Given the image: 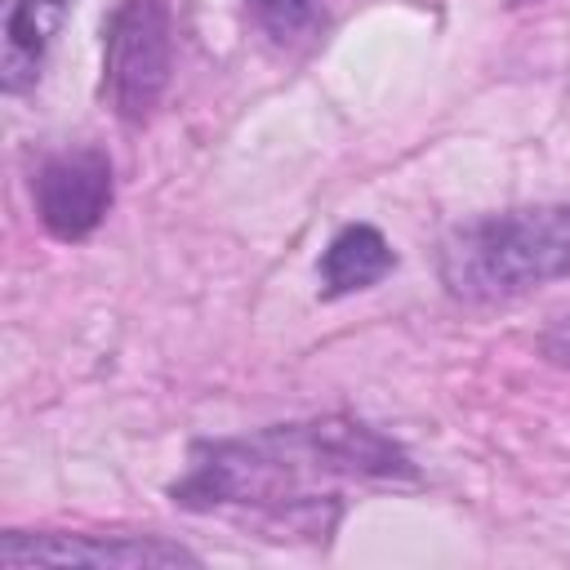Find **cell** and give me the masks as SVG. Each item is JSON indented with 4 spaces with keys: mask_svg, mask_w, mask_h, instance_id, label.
<instances>
[{
    "mask_svg": "<svg viewBox=\"0 0 570 570\" xmlns=\"http://www.w3.org/2000/svg\"><path fill=\"white\" fill-rule=\"evenodd\" d=\"M396 267V254L387 245V236L370 223H347L321 254V294L325 298H343L356 289L379 285L387 272Z\"/></svg>",
    "mask_w": 570,
    "mask_h": 570,
    "instance_id": "obj_7",
    "label": "cell"
},
{
    "mask_svg": "<svg viewBox=\"0 0 570 570\" xmlns=\"http://www.w3.org/2000/svg\"><path fill=\"white\" fill-rule=\"evenodd\" d=\"M245 9L276 40H298V36H312L321 27V4L316 0H245Z\"/></svg>",
    "mask_w": 570,
    "mask_h": 570,
    "instance_id": "obj_8",
    "label": "cell"
},
{
    "mask_svg": "<svg viewBox=\"0 0 570 570\" xmlns=\"http://www.w3.org/2000/svg\"><path fill=\"white\" fill-rule=\"evenodd\" d=\"M174 71V22L160 0H120L102 31V89L125 125H142Z\"/></svg>",
    "mask_w": 570,
    "mask_h": 570,
    "instance_id": "obj_3",
    "label": "cell"
},
{
    "mask_svg": "<svg viewBox=\"0 0 570 570\" xmlns=\"http://www.w3.org/2000/svg\"><path fill=\"white\" fill-rule=\"evenodd\" d=\"M436 272L463 303H503L570 276V200L454 223L441 236Z\"/></svg>",
    "mask_w": 570,
    "mask_h": 570,
    "instance_id": "obj_2",
    "label": "cell"
},
{
    "mask_svg": "<svg viewBox=\"0 0 570 570\" xmlns=\"http://www.w3.org/2000/svg\"><path fill=\"white\" fill-rule=\"evenodd\" d=\"M410 454L387 441L379 428L361 419H307L276 423L249 436L200 441L187 459L183 481L174 485V503L214 512V508H249L267 517H285L298 530L325 534L338 512V481H410Z\"/></svg>",
    "mask_w": 570,
    "mask_h": 570,
    "instance_id": "obj_1",
    "label": "cell"
},
{
    "mask_svg": "<svg viewBox=\"0 0 570 570\" xmlns=\"http://www.w3.org/2000/svg\"><path fill=\"white\" fill-rule=\"evenodd\" d=\"M0 566H200L196 552L156 534H4Z\"/></svg>",
    "mask_w": 570,
    "mask_h": 570,
    "instance_id": "obj_5",
    "label": "cell"
},
{
    "mask_svg": "<svg viewBox=\"0 0 570 570\" xmlns=\"http://www.w3.org/2000/svg\"><path fill=\"white\" fill-rule=\"evenodd\" d=\"M543 352H548L557 365H570V312L557 316V321L548 325V334H543Z\"/></svg>",
    "mask_w": 570,
    "mask_h": 570,
    "instance_id": "obj_9",
    "label": "cell"
},
{
    "mask_svg": "<svg viewBox=\"0 0 570 570\" xmlns=\"http://www.w3.org/2000/svg\"><path fill=\"white\" fill-rule=\"evenodd\" d=\"M111 160L98 147H67L53 151L36 178V214L53 240H85L111 209Z\"/></svg>",
    "mask_w": 570,
    "mask_h": 570,
    "instance_id": "obj_4",
    "label": "cell"
},
{
    "mask_svg": "<svg viewBox=\"0 0 570 570\" xmlns=\"http://www.w3.org/2000/svg\"><path fill=\"white\" fill-rule=\"evenodd\" d=\"M71 0H0V85L22 94L36 85L45 53L67 18Z\"/></svg>",
    "mask_w": 570,
    "mask_h": 570,
    "instance_id": "obj_6",
    "label": "cell"
}]
</instances>
